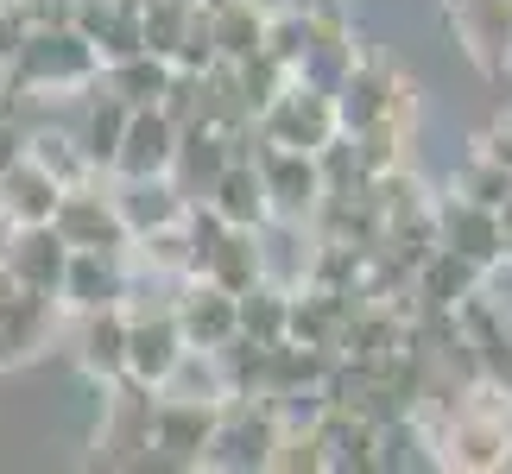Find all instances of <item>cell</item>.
<instances>
[{
	"mask_svg": "<svg viewBox=\"0 0 512 474\" xmlns=\"http://www.w3.org/2000/svg\"><path fill=\"white\" fill-rule=\"evenodd\" d=\"M7 76H13V83H26V89H38L45 102H64V95H89L95 89L102 57H95V45L64 19V26H32L26 51L7 64Z\"/></svg>",
	"mask_w": 512,
	"mask_h": 474,
	"instance_id": "6da1fadb",
	"label": "cell"
},
{
	"mask_svg": "<svg viewBox=\"0 0 512 474\" xmlns=\"http://www.w3.org/2000/svg\"><path fill=\"white\" fill-rule=\"evenodd\" d=\"M13 298H19V279H13V272H7V266H0V310H7Z\"/></svg>",
	"mask_w": 512,
	"mask_h": 474,
	"instance_id": "f546056e",
	"label": "cell"
},
{
	"mask_svg": "<svg viewBox=\"0 0 512 474\" xmlns=\"http://www.w3.org/2000/svg\"><path fill=\"white\" fill-rule=\"evenodd\" d=\"M127 291H133V266H127V253L70 247L64 285H57V298H64V310H102V304H127Z\"/></svg>",
	"mask_w": 512,
	"mask_h": 474,
	"instance_id": "9a60e30c",
	"label": "cell"
},
{
	"mask_svg": "<svg viewBox=\"0 0 512 474\" xmlns=\"http://www.w3.org/2000/svg\"><path fill=\"white\" fill-rule=\"evenodd\" d=\"M449 32L481 76L512 70V0H449Z\"/></svg>",
	"mask_w": 512,
	"mask_h": 474,
	"instance_id": "8fae6325",
	"label": "cell"
},
{
	"mask_svg": "<svg viewBox=\"0 0 512 474\" xmlns=\"http://www.w3.org/2000/svg\"><path fill=\"white\" fill-rule=\"evenodd\" d=\"M171 316L184 329V348L196 354H222L234 335H241V298L209 279H177V298H171Z\"/></svg>",
	"mask_w": 512,
	"mask_h": 474,
	"instance_id": "7c38bea8",
	"label": "cell"
},
{
	"mask_svg": "<svg viewBox=\"0 0 512 474\" xmlns=\"http://www.w3.org/2000/svg\"><path fill=\"white\" fill-rule=\"evenodd\" d=\"M266 0H222V7H209V32H215V51L228 57H247L266 45Z\"/></svg>",
	"mask_w": 512,
	"mask_h": 474,
	"instance_id": "cb8c5ba5",
	"label": "cell"
},
{
	"mask_svg": "<svg viewBox=\"0 0 512 474\" xmlns=\"http://www.w3.org/2000/svg\"><path fill=\"white\" fill-rule=\"evenodd\" d=\"M76 373L89 386H114L127 380V304H102V310H70V335H64Z\"/></svg>",
	"mask_w": 512,
	"mask_h": 474,
	"instance_id": "30bf717a",
	"label": "cell"
},
{
	"mask_svg": "<svg viewBox=\"0 0 512 474\" xmlns=\"http://www.w3.org/2000/svg\"><path fill=\"white\" fill-rule=\"evenodd\" d=\"M0 266L19 279V291H57L64 285V266H70V247H64V234L51 222L13 228L7 241H0Z\"/></svg>",
	"mask_w": 512,
	"mask_h": 474,
	"instance_id": "e0dca14e",
	"label": "cell"
},
{
	"mask_svg": "<svg viewBox=\"0 0 512 474\" xmlns=\"http://www.w3.org/2000/svg\"><path fill=\"white\" fill-rule=\"evenodd\" d=\"M203 203L222 215L228 228H266L272 222V203H266V184H260V165H253V152H234L228 171L215 177V190Z\"/></svg>",
	"mask_w": 512,
	"mask_h": 474,
	"instance_id": "ffe728a7",
	"label": "cell"
},
{
	"mask_svg": "<svg viewBox=\"0 0 512 474\" xmlns=\"http://www.w3.org/2000/svg\"><path fill=\"white\" fill-rule=\"evenodd\" d=\"M177 127L165 108H133V121L121 133V152H114L108 177H165L171 171V152H177Z\"/></svg>",
	"mask_w": 512,
	"mask_h": 474,
	"instance_id": "ac0fdd59",
	"label": "cell"
},
{
	"mask_svg": "<svg viewBox=\"0 0 512 474\" xmlns=\"http://www.w3.org/2000/svg\"><path fill=\"white\" fill-rule=\"evenodd\" d=\"M64 298L57 291H19V298L0 310V373H26L32 361L64 342Z\"/></svg>",
	"mask_w": 512,
	"mask_h": 474,
	"instance_id": "ba28073f",
	"label": "cell"
},
{
	"mask_svg": "<svg viewBox=\"0 0 512 474\" xmlns=\"http://www.w3.org/2000/svg\"><path fill=\"white\" fill-rule=\"evenodd\" d=\"M253 165H260L266 203L279 222H310L323 203V171L317 152H291V146H253Z\"/></svg>",
	"mask_w": 512,
	"mask_h": 474,
	"instance_id": "4fadbf2b",
	"label": "cell"
},
{
	"mask_svg": "<svg viewBox=\"0 0 512 474\" xmlns=\"http://www.w3.org/2000/svg\"><path fill=\"white\" fill-rule=\"evenodd\" d=\"M215 418H222V405H209V399L152 392V449H146V468H203L209 437H215Z\"/></svg>",
	"mask_w": 512,
	"mask_h": 474,
	"instance_id": "8992f818",
	"label": "cell"
},
{
	"mask_svg": "<svg viewBox=\"0 0 512 474\" xmlns=\"http://www.w3.org/2000/svg\"><path fill=\"white\" fill-rule=\"evenodd\" d=\"M285 323H291V291L272 279H253L241 291V335L247 342H285Z\"/></svg>",
	"mask_w": 512,
	"mask_h": 474,
	"instance_id": "484cf974",
	"label": "cell"
},
{
	"mask_svg": "<svg viewBox=\"0 0 512 474\" xmlns=\"http://www.w3.org/2000/svg\"><path fill=\"white\" fill-rule=\"evenodd\" d=\"M95 89L121 95L127 108H159V102H165V89H171V57H159V51L114 57V64H102V76H95Z\"/></svg>",
	"mask_w": 512,
	"mask_h": 474,
	"instance_id": "7402d4cb",
	"label": "cell"
},
{
	"mask_svg": "<svg viewBox=\"0 0 512 474\" xmlns=\"http://www.w3.org/2000/svg\"><path fill=\"white\" fill-rule=\"evenodd\" d=\"M228 158H234V133L222 127H209V121H190L184 133H177V152H171V184L184 203H203V196L215 190V177L228 171Z\"/></svg>",
	"mask_w": 512,
	"mask_h": 474,
	"instance_id": "2e32d148",
	"label": "cell"
},
{
	"mask_svg": "<svg viewBox=\"0 0 512 474\" xmlns=\"http://www.w3.org/2000/svg\"><path fill=\"white\" fill-rule=\"evenodd\" d=\"M272 443H279V411H272L266 399H228L222 418H215V437H209L203 468L253 474V468L272 462Z\"/></svg>",
	"mask_w": 512,
	"mask_h": 474,
	"instance_id": "52a82bcc",
	"label": "cell"
},
{
	"mask_svg": "<svg viewBox=\"0 0 512 474\" xmlns=\"http://www.w3.org/2000/svg\"><path fill=\"white\" fill-rule=\"evenodd\" d=\"M253 133H260V146H291V152H317L342 133L336 121V95L304 83V76H291V83L272 95V102L253 114Z\"/></svg>",
	"mask_w": 512,
	"mask_h": 474,
	"instance_id": "3957f363",
	"label": "cell"
},
{
	"mask_svg": "<svg viewBox=\"0 0 512 474\" xmlns=\"http://www.w3.org/2000/svg\"><path fill=\"white\" fill-rule=\"evenodd\" d=\"M196 279H209V285H222V291H241L253 279H266V260H260V228H222L215 234V247L203 253V272Z\"/></svg>",
	"mask_w": 512,
	"mask_h": 474,
	"instance_id": "44dd1931",
	"label": "cell"
},
{
	"mask_svg": "<svg viewBox=\"0 0 512 474\" xmlns=\"http://www.w3.org/2000/svg\"><path fill=\"white\" fill-rule=\"evenodd\" d=\"M481 285H487V272L475 260H462L456 247H443V241L418 260V272H411V298L424 310H462Z\"/></svg>",
	"mask_w": 512,
	"mask_h": 474,
	"instance_id": "d6986e66",
	"label": "cell"
},
{
	"mask_svg": "<svg viewBox=\"0 0 512 474\" xmlns=\"http://www.w3.org/2000/svg\"><path fill=\"white\" fill-rule=\"evenodd\" d=\"M392 108H418L411 76L392 64L386 51H354V64L342 70V83H336V121H342V133H361L373 121H386Z\"/></svg>",
	"mask_w": 512,
	"mask_h": 474,
	"instance_id": "277c9868",
	"label": "cell"
},
{
	"mask_svg": "<svg viewBox=\"0 0 512 474\" xmlns=\"http://www.w3.org/2000/svg\"><path fill=\"white\" fill-rule=\"evenodd\" d=\"M184 329H177L171 304H140L127 298V380H140L146 392H159L177 361H184Z\"/></svg>",
	"mask_w": 512,
	"mask_h": 474,
	"instance_id": "9c48e42d",
	"label": "cell"
},
{
	"mask_svg": "<svg viewBox=\"0 0 512 474\" xmlns=\"http://www.w3.org/2000/svg\"><path fill=\"white\" fill-rule=\"evenodd\" d=\"M437 241L456 247L462 260H475L481 272H500L506 266V228H500V209L487 203H468L456 190H437Z\"/></svg>",
	"mask_w": 512,
	"mask_h": 474,
	"instance_id": "5bb4252c",
	"label": "cell"
},
{
	"mask_svg": "<svg viewBox=\"0 0 512 474\" xmlns=\"http://www.w3.org/2000/svg\"><path fill=\"white\" fill-rule=\"evenodd\" d=\"M443 190H456V196H468V203H487V209H500L506 196H512V171L500 165V158H487L481 146L462 158L456 171H449V184Z\"/></svg>",
	"mask_w": 512,
	"mask_h": 474,
	"instance_id": "4316f807",
	"label": "cell"
},
{
	"mask_svg": "<svg viewBox=\"0 0 512 474\" xmlns=\"http://www.w3.org/2000/svg\"><path fill=\"white\" fill-rule=\"evenodd\" d=\"M127 121H133V108L121 102V95H108V89H89V95H83V121H76V140H83L89 165L102 171V177H108V165H114V152H121Z\"/></svg>",
	"mask_w": 512,
	"mask_h": 474,
	"instance_id": "603a6c76",
	"label": "cell"
},
{
	"mask_svg": "<svg viewBox=\"0 0 512 474\" xmlns=\"http://www.w3.org/2000/svg\"><path fill=\"white\" fill-rule=\"evenodd\" d=\"M26 152L45 165L57 184H83V177H95V165H89V152H83V140H76V127H57V121H38L32 133H26Z\"/></svg>",
	"mask_w": 512,
	"mask_h": 474,
	"instance_id": "d4e9b609",
	"label": "cell"
},
{
	"mask_svg": "<svg viewBox=\"0 0 512 474\" xmlns=\"http://www.w3.org/2000/svg\"><path fill=\"white\" fill-rule=\"evenodd\" d=\"M51 228L64 234V247H95V253H127V241H133L127 215H121V196H114V184H102V171L57 196Z\"/></svg>",
	"mask_w": 512,
	"mask_h": 474,
	"instance_id": "5b68a950",
	"label": "cell"
},
{
	"mask_svg": "<svg viewBox=\"0 0 512 474\" xmlns=\"http://www.w3.org/2000/svg\"><path fill=\"white\" fill-rule=\"evenodd\" d=\"M500 228H506V247H512V196L500 203Z\"/></svg>",
	"mask_w": 512,
	"mask_h": 474,
	"instance_id": "4dcf8cb0",
	"label": "cell"
},
{
	"mask_svg": "<svg viewBox=\"0 0 512 474\" xmlns=\"http://www.w3.org/2000/svg\"><path fill=\"white\" fill-rule=\"evenodd\" d=\"M13 158H26V127H19V121H7V114H0V171H7Z\"/></svg>",
	"mask_w": 512,
	"mask_h": 474,
	"instance_id": "f1b7e54d",
	"label": "cell"
},
{
	"mask_svg": "<svg viewBox=\"0 0 512 474\" xmlns=\"http://www.w3.org/2000/svg\"><path fill=\"white\" fill-rule=\"evenodd\" d=\"M0 76H7V70H0Z\"/></svg>",
	"mask_w": 512,
	"mask_h": 474,
	"instance_id": "d6a6232c",
	"label": "cell"
},
{
	"mask_svg": "<svg viewBox=\"0 0 512 474\" xmlns=\"http://www.w3.org/2000/svg\"><path fill=\"white\" fill-rule=\"evenodd\" d=\"M506 266H512V247H506Z\"/></svg>",
	"mask_w": 512,
	"mask_h": 474,
	"instance_id": "1f68e13d",
	"label": "cell"
},
{
	"mask_svg": "<svg viewBox=\"0 0 512 474\" xmlns=\"http://www.w3.org/2000/svg\"><path fill=\"white\" fill-rule=\"evenodd\" d=\"M95 392H102V418H95V437H89V468H146L152 392L140 380H114Z\"/></svg>",
	"mask_w": 512,
	"mask_h": 474,
	"instance_id": "7a4b0ae2",
	"label": "cell"
},
{
	"mask_svg": "<svg viewBox=\"0 0 512 474\" xmlns=\"http://www.w3.org/2000/svg\"><path fill=\"white\" fill-rule=\"evenodd\" d=\"M26 38H32V19L13 7V0H0V70L13 64L19 51H26Z\"/></svg>",
	"mask_w": 512,
	"mask_h": 474,
	"instance_id": "83f0119b",
	"label": "cell"
}]
</instances>
